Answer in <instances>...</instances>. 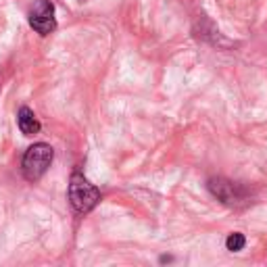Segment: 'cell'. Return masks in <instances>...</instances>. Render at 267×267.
I'll use <instances>...</instances> for the list:
<instances>
[{
  "label": "cell",
  "instance_id": "obj_1",
  "mask_svg": "<svg viewBox=\"0 0 267 267\" xmlns=\"http://www.w3.org/2000/svg\"><path fill=\"white\" fill-rule=\"evenodd\" d=\"M54 159V150L50 144L46 142H36L34 146H30L23 154L21 161V171L23 177L27 182H38L42 175L48 171V167Z\"/></svg>",
  "mask_w": 267,
  "mask_h": 267
},
{
  "label": "cell",
  "instance_id": "obj_2",
  "mask_svg": "<svg viewBox=\"0 0 267 267\" xmlns=\"http://www.w3.org/2000/svg\"><path fill=\"white\" fill-rule=\"evenodd\" d=\"M69 201H71V207L77 213H88L101 201V192L81 173L75 171L71 175V184H69Z\"/></svg>",
  "mask_w": 267,
  "mask_h": 267
},
{
  "label": "cell",
  "instance_id": "obj_3",
  "mask_svg": "<svg viewBox=\"0 0 267 267\" xmlns=\"http://www.w3.org/2000/svg\"><path fill=\"white\" fill-rule=\"evenodd\" d=\"M207 186L217 201L228 207H242L250 199V192L242 184H236V182H230L226 177H211Z\"/></svg>",
  "mask_w": 267,
  "mask_h": 267
},
{
  "label": "cell",
  "instance_id": "obj_4",
  "mask_svg": "<svg viewBox=\"0 0 267 267\" xmlns=\"http://www.w3.org/2000/svg\"><path fill=\"white\" fill-rule=\"evenodd\" d=\"M30 25L40 36H48L57 30V19H54V5L50 0H36L30 11Z\"/></svg>",
  "mask_w": 267,
  "mask_h": 267
},
{
  "label": "cell",
  "instance_id": "obj_5",
  "mask_svg": "<svg viewBox=\"0 0 267 267\" xmlns=\"http://www.w3.org/2000/svg\"><path fill=\"white\" fill-rule=\"evenodd\" d=\"M17 125L19 130L25 134V136H34L40 132V121L36 119L34 111L30 107H21L19 113H17Z\"/></svg>",
  "mask_w": 267,
  "mask_h": 267
},
{
  "label": "cell",
  "instance_id": "obj_6",
  "mask_svg": "<svg viewBox=\"0 0 267 267\" xmlns=\"http://www.w3.org/2000/svg\"><path fill=\"white\" fill-rule=\"evenodd\" d=\"M244 244H246V238H244L240 232L230 234V236H228V240H226V246H228V250H232V252L242 250V248H244Z\"/></svg>",
  "mask_w": 267,
  "mask_h": 267
}]
</instances>
